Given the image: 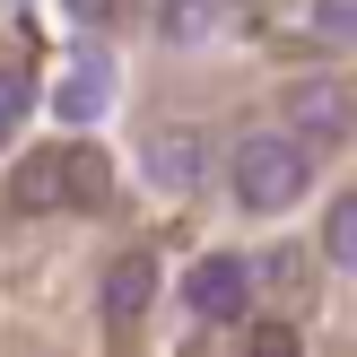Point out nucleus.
<instances>
[{
  "instance_id": "nucleus-3",
  "label": "nucleus",
  "mask_w": 357,
  "mask_h": 357,
  "mask_svg": "<svg viewBox=\"0 0 357 357\" xmlns=\"http://www.w3.org/2000/svg\"><path fill=\"white\" fill-rule=\"evenodd\" d=\"M288 122H296L305 149H340L349 139V96L331 79H305V87H288Z\"/></svg>"
},
{
  "instance_id": "nucleus-6",
  "label": "nucleus",
  "mask_w": 357,
  "mask_h": 357,
  "mask_svg": "<svg viewBox=\"0 0 357 357\" xmlns=\"http://www.w3.org/2000/svg\"><path fill=\"white\" fill-rule=\"evenodd\" d=\"M227 26V0H157V35H166V44H209V35Z\"/></svg>"
},
{
  "instance_id": "nucleus-1",
  "label": "nucleus",
  "mask_w": 357,
  "mask_h": 357,
  "mask_svg": "<svg viewBox=\"0 0 357 357\" xmlns=\"http://www.w3.org/2000/svg\"><path fill=\"white\" fill-rule=\"evenodd\" d=\"M227 174H236V201L253 209V218H279V209L305 201V183H314V149H305L296 131H253V139H236Z\"/></svg>"
},
{
  "instance_id": "nucleus-11",
  "label": "nucleus",
  "mask_w": 357,
  "mask_h": 357,
  "mask_svg": "<svg viewBox=\"0 0 357 357\" xmlns=\"http://www.w3.org/2000/svg\"><path fill=\"white\" fill-rule=\"evenodd\" d=\"M26 114H35V87L17 79V70H0V149H9V131H17Z\"/></svg>"
},
{
  "instance_id": "nucleus-9",
  "label": "nucleus",
  "mask_w": 357,
  "mask_h": 357,
  "mask_svg": "<svg viewBox=\"0 0 357 357\" xmlns=\"http://www.w3.org/2000/svg\"><path fill=\"white\" fill-rule=\"evenodd\" d=\"M17 209H61V157H26V166H17V192H9Z\"/></svg>"
},
{
  "instance_id": "nucleus-12",
  "label": "nucleus",
  "mask_w": 357,
  "mask_h": 357,
  "mask_svg": "<svg viewBox=\"0 0 357 357\" xmlns=\"http://www.w3.org/2000/svg\"><path fill=\"white\" fill-rule=\"evenodd\" d=\"M314 26H323L331 44H349V26H357V9H349V0H323V9H314Z\"/></svg>"
},
{
  "instance_id": "nucleus-7",
  "label": "nucleus",
  "mask_w": 357,
  "mask_h": 357,
  "mask_svg": "<svg viewBox=\"0 0 357 357\" xmlns=\"http://www.w3.org/2000/svg\"><path fill=\"white\" fill-rule=\"evenodd\" d=\"M52 157H61V201L70 209H105V192H114L105 174H114V166H105L96 149H52Z\"/></svg>"
},
{
  "instance_id": "nucleus-8",
  "label": "nucleus",
  "mask_w": 357,
  "mask_h": 357,
  "mask_svg": "<svg viewBox=\"0 0 357 357\" xmlns=\"http://www.w3.org/2000/svg\"><path fill=\"white\" fill-rule=\"evenodd\" d=\"M105 87H114L105 61H79L61 87H52V114H61V122H96V114H105Z\"/></svg>"
},
{
  "instance_id": "nucleus-13",
  "label": "nucleus",
  "mask_w": 357,
  "mask_h": 357,
  "mask_svg": "<svg viewBox=\"0 0 357 357\" xmlns=\"http://www.w3.org/2000/svg\"><path fill=\"white\" fill-rule=\"evenodd\" d=\"M70 17H79V26H105V17H114V0H61Z\"/></svg>"
},
{
  "instance_id": "nucleus-5",
  "label": "nucleus",
  "mask_w": 357,
  "mask_h": 357,
  "mask_svg": "<svg viewBox=\"0 0 357 357\" xmlns=\"http://www.w3.org/2000/svg\"><path fill=\"white\" fill-rule=\"evenodd\" d=\"M139 166H149V174H157L166 192H192V183H201V166H209V157H201V139H192V131H149V149H139Z\"/></svg>"
},
{
  "instance_id": "nucleus-10",
  "label": "nucleus",
  "mask_w": 357,
  "mask_h": 357,
  "mask_svg": "<svg viewBox=\"0 0 357 357\" xmlns=\"http://www.w3.org/2000/svg\"><path fill=\"white\" fill-rule=\"evenodd\" d=\"M323 261H357V201H349V192L331 201V218H323Z\"/></svg>"
},
{
  "instance_id": "nucleus-2",
  "label": "nucleus",
  "mask_w": 357,
  "mask_h": 357,
  "mask_svg": "<svg viewBox=\"0 0 357 357\" xmlns=\"http://www.w3.org/2000/svg\"><path fill=\"white\" fill-rule=\"evenodd\" d=\"M183 305L201 314V323H244V314H253V271H244L236 253H209V261H192V279H183Z\"/></svg>"
},
{
  "instance_id": "nucleus-4",
  "label": "nucleus",
  "mask_w": 357,
  "mask_h": 357,
  "mask_svg": "<svg viewBox=\"0 0 357 357\" xmlns=\"http://www.w3.org/2000/svg\"><path fill=\"white\" fill-rule=\"evenodd\" d=\"M149 305H157V253H122L114 271H105V323L131 331Z\"/></svg>"
}]
</instances>
